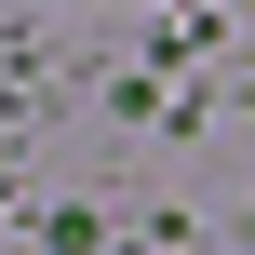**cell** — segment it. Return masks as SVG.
Returning a JSON list of instances; mask_svg holds the SVG:
<instances>
[]
</instances>
